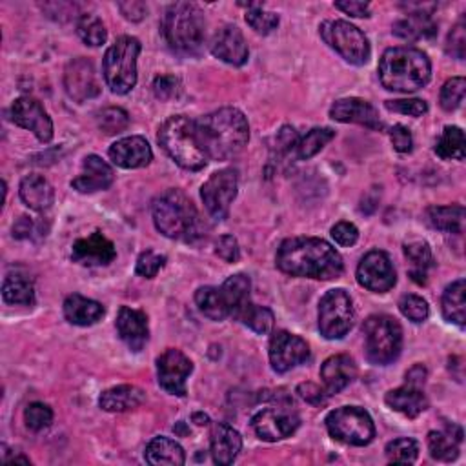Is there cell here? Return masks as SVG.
<instances>
[{
    "label": "cell",
    "mask_w": 466,
    "mask_h": 466,
    "mask_svg": "<svg viewBox=\"0 0 466 466\" xmlns=\"http://www.w3.org/2000/svg\"><path fill=\"white\" fill-rule=\"evenodd\" d=\"M277 268L292 277H308L330 281L341 277L345 262L341 254L324 239L292 237L277 250Z\"/></svg>",
    "instance_id": "cell-1"
},
{
    "label": "cell",
    "mask_w": 466,
    "mask_h": 466,
    "mask_svg": "<svg viewBox=\"0 0 466 466\" xmlns=\"http://www.w3.org/2000/svg\"><path fill=\"white\" fill-rule=\"evenodd\" d=\"M199 143L208 159L229 161L250 141V124L237 108H221L196 121Z\"/></svg>",
    "instance_id": "cell-2"
},
{
    "label": "cell",
    "mask_w": 466,
    "mask_h": 466,
    "mask_svg": "<svg viewBox=\"0 0 466 466\" xmlns=\"http://www.w3.org/2000/svg\"><path fill=\"white\" fill-rule=\"evenodd\" d=\"M152 217L155 228L168 239L192 243L203 237L201 215L192 199L180 190H166L157 196L152 203Z\"/></svg>",
    "instance_id": "cell-3"
},
{
    "label": "cell",
    "mask_w": 466,
    "mask_h": 466,
    "mask_svg": "<svg viewBox=\"0 0 466 466\" xmlns=\"http://www.w3.org/2000/svg\"><path fill=\"white\" fill-rule=\"evenodd\" d=\"M379 79L388 91L415 93L430 82L432 62L425 52L417 48H390L379 61Z\"/></svg>",
    "instance_id": "cell-4"
},
{
    "label": "cell",
    "mask_w": 466,
    "mask_h": 466,
    "mask_svg": "<svg viewBox=\"0 0 466 466\" xmlns=\"http://www.w3.org/2000/svg\"><path fill=\"white\" fill-rule=\"evenodd\" d=\"M161 28L171 52L182 57L201 55L206 40V19L197 4H170L164 12Z\"/></svg>",
    "instance_id": "cell-5"
},
{
    "label": "cell",
    "mask_w": 466,
    "mask_h": 466,
    "mask_svg": "<svg viewBox=\"0 0 466 466\" xmlns=\"http://www.w3.org/2000/svg\"><path fill=\"white\" fill-rule=\"evenodd\" d=\"M159 145L182 170L199 171L208 162V157L199 143L196 121L184 115L170 117L161 126Z\"/></svg>",
    "instance_id": "cell-6"
},
{
    "label": "cell",
    "mask_w": 466,
    "mask_h": 466,
    "mask_svg": "<svg viewBox=\"0 0 466 466\" xmlns=\"http://www.w3.org/2000/svg\"><path fill=\"white\" fill-rule=\"evenodd\" d=\"M138 54H141V42L129 35L119 37L104 54V80L115 96H126L135 87Z\"/></svg>",
    "instance_id": "cell-7"
},
{
    "label": "cell",
    "mask_w": 466,
    "mask_h": 466,
    "mask_svg": "<svg viewBox=\"0 0 466 466\" xmlns=\"http://www.w3.org/2000/svg\"><path fill=\"white\" fill-rule=\"evenodd\" d=\"M364 350L371 364H392L403 350V329L390 315H371L362 324Z\"/></svg>",
    "instance_id": "cell-8"
},
{
    "label": "cell",
    "mask_w": 466,
    "mask_h": 466,
    "mask_svg": "<svg viewBox=\"0 0 466 466\" xmlns=\"http://www.w3.org/2000/svg\"><path fill=\"white\" fill-rule=\"evenodd\" d=\"M329 434L350 446H366L376 437L374 419L361 406H343L332 410L324 419Z\"/></svg>",
    "instance_id": "cell-9"
},
{
    "label": "cell",
    "mask_w": 466,
    "mask_h": 466,
    "mask_svg": "<svg viewBox=\"0 0 466 466\" xmlns=\"http://www.w3.org/2000/svg\"><path fill=\"white\" fill-rule=\"evenodd\" d=\"M320 38L354 66L368 64L371 48L366 35L346 21H324L319 26Z\"/></svg>",
    "instance_id": "cell-10"
},
{
    "label": "cell",
    "mask_w": 466,
    "mask_h": 466,
    "mask_svg": "<svg viewBox=\"0 0 466 466\" xmlns=\"http://www.w3.org/2000/svg\"><path fill=\"white\" fill-rule=\"evenodd\" d=\"M355 310L346 290L326 292L319 303V332L324 339H343L354 326Z\"/></svg>",
    "instance_id": "cell-11"
},
{
    "label": "cell",
    "mask_w": 466,
    "mask_h": 466,
    "mask_svg": "<svg viewBox=\"0 0 466 466\" xmlns=\"http://www.w3.org/2000/svg\"><path fill=\"white\" fill-rule=\"evenodd\" d=\"M239 190V173L233 168L215 171L201 188V199L215 221H224Z\"/></svg>",
    "instance_id": "cell-12"
},
{
    "label": "cell",
    "mask_w": 466,
    "mask_h": 466,
    "mask_svg": "<svg viewBox=\"0 0 466 466\" xmlns=\"http://www.w3.org/2000/svg\"><path fill=\"white\" fill-rule=\"evenodd\" d=\"M357 283L376 294L390 292L397 283V273L388 254L381 250L368 252L357 266Z\"/></svg>",
    "instance_id": "cell-13"
},
{
    "label": "cell",
    "mask_w": 466,
    "mask_h": 466,
    "mask_svg": "<svg viewBox=\"0 0 466 466\" xmlns=\"http://www.w3.org/2000/svg\"><path fill=\"white\" fill-rule=\"evenodd\" d=\"M270 364L277 374H287L292 368L310 359L308 343L287 330H279L270 339Z\"/></svg>",
    "instance_id": "cell-14"
},
{
    "label": "cell",
    "mask_w": 466,
    "mask_h": 466,
    "mask_svg": "<svg viewBox=\"0 0 466 466\" xmlns=\"http://www.w3.org/2000/svg\"><path fill=\"white\" fill-rule=\"evenodd\" d=\"M194 362L180 350L168 348L157 359V378L164 392L175 397H186V381L192 376Z\"/></svg>",
    "instance_id": "cell-15"
},
{
    "label": "cell",
    "mask_w": 466,
    "mask_h": 466,
    "mask_svg": "<svg viewBox=\"0 0 466 466\" xmlns=\"http://www.w3.org/2000/svg\"><path fill=\"white\" fill-rule=\"evenodd\" d=\"M301 421L295 412L285 408H266L252 417V429L259 439L277 443L290 437Z\"/></svg>",
    "instance_id": "cell-16"
},
{
    "label": "cell",
    "mask_w": 466,
    "mask_h": 466,
    "mask_svg": "<svg viewBox=\"0 0 466 466\" xmlns=\"http://www.w3.org/2000/svg\"><path fill=\"white\" fill-rule=\"evenodd\" d=\"M12 121L17 126L31 131L42 145L52 143L54 122L37 99L31 97L17 99L12 106Z\"/></svg>",
    "instance_id": "cell-17"
},
{
    "label": "cell",
    "mask_w": 466,
    "mask_h": 466,
    "mask_svg": "<svg viewBox=\"0 0 466 466\" xmlns=\"http://www.w3.org/2000/svg\"><path fill=\"white\" fill-rule=\"evenodd\" d=\"M64 87L68 96L77 103L97 97L101 93V84L93 62L84 57L73 59L64 70Z\"/></svg>",
    "instance_id": "cell-18"
},
{
    "label": "cell",
    "mask_w": 466,
    "mask_h": 466,
    "mask_svg": "<svg viewBox=\"0 0 466 466\" xmlns=\"http://www.w3.org/2000/svg\"><path fill=\"white\" fill-rule=\"evenodd\" d=\"M210 52L213 57L221 59L222 62H226L229 66H237V68L245 66L250 57V50H248V44L245 40L243 31L233 24L222 26L213 35V38L210 42Z\"/></svg>",
    "instance_id": "cell-19"
},
{
    "label": "cell",
    "mask_w": 466,
    "mask_h": 466,
    "mask_svg": "<svg viewBox=\"0 0 466 466\" xmlns=\"http://www.w3.org/2000/svg\"><path fill=\"white\" fill-rule=\"evenodd\" d=\"M330 117L343 124H359L374 131H381L385 126L378 108L374 104H370L368 101L357 97L336 101L334 106L330 108Z\"/></svg>",
    "instance_id": "cell-20"
},
{
    "label": "cell",
    "mask_w": 466,
    "mask_h": 466,
    "mask_svg": "<svg viewBox=\"0 0 466 466\" xmlns=\"http://www.w3.org/2000/svg\"><path fill=\"white\" fill-rule=\"evenodd\" d=\"M115 257L113 243L101 231H93L91 236L75 241L71 248V259L82 266H108Z\"/></svg>",
    "instance_id": "cell-21"
},
{
    "label": "cell",
    "mask_w": 466,
    "mask_h": 466,
    "mask_svg": "<svg viewBox=\"0 0 466 466\" xmlns=\"http://www.w3.org/2000/svg\"><path fill=\"white\" fill-rule=\"evenodd\" d=\"M115 326L119 337L126 343V346L131 352H141L146 346L150 339V329H148V315L143 310L121 306Z\"/></svg>",
    "instance_id": "cell-22"
},
{
    "label": "cell",
    "mask_w": 466,
    "mask_h": 466,
    "mask_svg": "<svg viewBox=\"0 0 466 466\" xmlns=\"http://www.w3.org/2000/svg\"><path fill=\"white\" fill-rule=\"evenodd\" d=\"M108 154H110V159L113 161V164H117L119 168H124V170L145 168L154 159L152 146L141 135H131V137L121 138V141L112 145Z\"/></svg>",
    "instance_id": "cell-23"
},
{
    "label": "cell",
    "mask_w": 466,
    "mask_h": 466,
    "mask_svg": "<svg viewBox=\"0 0 466 466\" xmlns=\"http://www.w3.org/2000/svg\"><path fill=\"white\" fill-rule=\"evenodd\" d=\"M115 180L113 168L99 155H87L82 162V173L71 180L79 194H96L108 190Z\"/></svg>",
    "instance_id": "cell-24"
},
{
    "label": "cell",
    "mask_w": 466,
    "mask_h": 466,
    "mask_svg": "<svg viewBox=\"0 0 466 466\" xmlns=\"http://www.w3.org/2000/svg\"><path fill=\"white\" fill-rule=\"evenodd\" d=\"M357 378V366L350 355L339 354L326 359L320 366V379L324 383L326 394L334 395L343 392Z\"/></svg>",
    "instance_id": "cell-25"
},
{
    "label": "cell",
    "mask_w": 466,
    "mask_h": 466,
    "mask_svg": "<svg viewBox=\"0 0 466 466\" xmlns=\"http://www.w3.org/2000/svg\"><path fill=\"white\" fill-rule=\"evenodd\" d=\"M241 450H243V437L236 429H231L226 423H217L213 427L210 452L217 464L221 466L231 464L237 459Z\"/></svg>",
    "instance_id": "cell-26"
},
{
    "label": "cell",
    "mask_w": 466,
    "mask_h": 466,
    "mask_svg": "<svg viewBox=\"0 0 466 466\" xmlns=\"http://www.w3.org/2000/svg\"><path fill=\"white\" fill-rule=\"evenodd\" d=\"M385 403L392 410H395V412H399V413H403L410 419L421 415L429 408V399H427L425 392L419 387H413V385H408V383H406V387L390 390L385 395Z\"/></svg>",
    "instance_id": "cell-27"
},
{
    "label": "cell",
    "mask_w": 466,
    "mask_h": 466,
    "mask_svg": "<svg viewBox=\"0 0 466 466\" xmlns=\"http://www.w3.org/2000/svg\"><path fill=\"white\" fill-rule=\"evenodd\" d=\"M19 194H21L22 203L35 212H44V210L52 208V204L55 201L54 186L44 177L35 175V173L22 179Z\"/></svg>",
    "instance_id": "cell-28"
},
{
    "label": "cell",
    "mask_w": 466,
    "mask_h": 466,
    "mask_svg": "<svg viewBox=\"0 0 466 466\" xmlns=\"http://www.w3.org/2000/svg\"><path fill=\"white\" fill-rule=\"evenodd\" d=\"M106 310L101 303L80 294H71L64 301V317L75 326H91L104 317Z\"/></svg>",
    "instance_id": "cell-29"
},
{
    "label": "cell",
    "mask_w": 466,
    "mask_h": 466,
    "mask_svg": "<svg viewBox=\"0 0 466 466\" xmlns=\"http://www.w3.org/2000/svg\"><path fill=\"white\" fill-rule=\"evenodd\" d=\"M145 401H146L145 390L133 387V385H121V387H113V388L103 392L99 404L104 412L119 413V412H128V410L141 406Z\"/></svg>",
    "instance_id": "cell-30"
},
{
    "label": "cell",
    "mask_w": 466,
    "mask_h": 466,
    "mask_svg": "<svg viewBox=\"0 0 466 466\" xmlns=\"http://www.w3.org/2000/svg\"><path fill=\"white\" fill-rule=\"evenodd\" d=\"M437 33V24L432 21L429 12H408L406 19L394 24V35L403 40L432 38Z\"/></svg>",
    "instance_id": "cell-31"
},
{
    "label": "cell",
    "mask_w": 466,
    "mask_h": 466,
    "mask_svg": "<svg viewBox=\"0 0 466 466\" xmlns=\"http://www.w3.org/2000/svg\"><path fill=\"white\" fill-rule=\"evenodd\" d=\"M461 441H462V430L455 425H446L445 430H432L429 434L430 455L437 461L450 462L459 457Z\"/></svg>",
    "instance_id": "cell-32"
},
{
    "label": "cell",
    "mask_w": 466,
    "mask_h": 466,
    "mask_svg": "<svg viewBox=\"0 0 466 466\" xmlns=\"http://www.w3.org/2000/svg\"><path fill=\"white\" fill-rule=\"evenodd\" d=\"M222 295L226 299L229 317H236L248 306L250 303V292H252V281L245 273H237L228 277L224 285L221 287Z\"/></svg>",
    "instance_id": "cell-33"
},
{
    "label": "cell",
    "mask_w": 466,
    "mask_h": 466,
    "mask_svg": "<svg viewBox=\"0 0 466 466\" xmlns=\"http://www.w3.org/2000/svg\"><path fill=\"white\" fill-rule=\"evenodd\" d=\"M146 462L154 464V466H161V464H168V466H182L186 462V454L182 450V446L164 436L154 437L145 452Z\"/></svg>",
    "instance_id": "cell-34"
},
{
    "label": "cell",
    "mask_w": 466,
    "mask_h": 466,
    "mask_svg": "<svg viewBox=\"0 0 466 466\" xmlns=\"http://www.w3.org/2000/svg\"><path fill=\"white\" fill-rule=\"evenodd\" d=\"M404 255L410 261V277L417 285H427L429 281V270L434 266V255L425 241H415L410 245H404Z\"/></svg>",
    "instance_id": "cell-35"
},
{
    "label": "cell",
    "mask_w": 466,
    "mask_h": 466,
    "mask_svg": "<svg viewBox=\"0 0 466 466\" xmlns=\"http://www.w3.org/2000/svg\"><path fill=\"white\" fill-rule=\"evenodd\" d=\"M466 283L464 279H457V281H454L452 285L446 287L445 294H443V301H441V306H443V315L448 322H454L457 324L459 329H462L464 326V320H466Z\"/></svg>",
    "instance_id": "cell-36"
},
{
    "label": "cell",
    "mask_w": 466,
    "mask_h": 466,
    "mask_svg": "<svg viewBox=\"0 0 466 466\" xmlns=\"http://www.w3.org/2000/svg\"><path fill=\"white\" fill-rule=\"evenodd\" d=\"M427 221L432 228L448 231V233H462L464 229V206L450 204V206H430L427 210Z\"/></svg>",
    "instance_id": "cell-37"
},
{
    "label": "cell",
    "mask_w": 466,
    "mask_h": 466,
    "mask_svg": "<svg viewBox=\"0 0 466 466\" xmlns=\"http://www.w3.org/2000/svg\"><path fill=\"white\" fill-rule=\"evenodd\" d=\"M3 299L8 304H22L33 306L35 304V287L33 281L24 273H10L4 279L3 285Z\"/></svg>",
    "instance_id": "cell-38"
},
{
    "label": "cell",
    "mask_w": 466,
    "mask_h": 466,
    "mask_svg": "<svg viewBox=\"0 0 466 466\" xmlns=\"http://www.w3.org/2000/svg\"><path fill=\"white\" fill-rule=\"evenodd\" d=\"M196 303L201 313L210 320H224L226 317H229V310L221 288L201 287L196 292Z\"/></svg>",
    "instance_id": "cell-39"
},
{
    "label": "cell",
    "mask_w": 466,
    "mask_h": 466,
    "mask_svg": "<svg viewBox=\"0 0 466 466\" xmlns=\"http://www.w3.org/2000/svg\"><path fill=\"white\" fill-rule=\"evenodd\" d=\"M436 154L443 161H464V131L459 126H446L436 143Z\"/></svg>",
    "instance_id": "cell-40"
},
{
    "label": "cell",
    "mask_w": 466,
    "mask_h": 466,
    "mask_svg": "<svg viewBox=\"0 0 466 466\" xmlns=\"http://www.w3.org/2000/svg\"><path fill=\"white\" fill-rule=\"evenodd\" d=\"M336 131L332 128H313L304 137H301L295 146V154L301 161L315 157L326 145L334 141Z\"/></svg>",
    "instance_id": "cell-41"
},
{
    "label": "cell",
    "mask_w": 466,
    "mask_h": 466,
    "mask_svg": "<svg viewBox=\"0 0 466 466\" xmlns=\"http://www.w3.org/2000/svg\"><path fill=\"white\" fill-rule=\"evenodd\" d=\"M237 320H241L245 326H248L250 330H254L259 336H266L271 332L273 322H275V315L270 308L266 306H259L254 304L252 301L248 303V306L237 315Z\"/></svg>",
    "instance_id": "cell-42"
},
{
    "label": "cell",
    "mask_w": 466,
    "mask_h": 466,
    "mask_svg": "<svg viewBox=\"0 0 466 466\" xmlns=\"http://www.w3.org/2000/svg\"><path fill=\"white\" fill-rule=\"evenodd\" d=\"M77 33L82 38V42H86L87 46H93V48L103 46L108 38V31H106V26L103 24V21L89 13H86L79 19Z\"/></svg>",
    "instance_id": "cell-43"
},
{
    "label": "cell",
    "mask_w": 466,
    "mask_h": 466,
    "mask_svg": "<svg viewBox=\"0 0 466 466\" xmlns=\"http://www.w3.org/2000/svg\"><path fill=\"white\" fill-rule=\"evenodd\" d=\"M387 457L390 462L397 464H412L419 457V445L415 439L399 437L387 445Z\"/></svg>",
    "instance_id": "cell-44"
},
{
    "label": "cell",
    "mask_w": 466,
    "mask_h": 466,
    "mask_svg": "<svg viewBox=\"0 0 466 466\" xmlns=\"http://www.w3.org/2000/svg\"><path fill=\"white\" fill-rule=\"evenodd\" d=\"M464 91H466V80L462 77H454L446 80L441 87V96H439L441 108L445 112H455L462 104Z\"/></svg>",
    "instance_id": "cell-45"
},
{
    "label": "cell",
    "mask_w": 466,
    "mask_h": 466,
    "mask_svg": "<svg viewBox=\"0 0 466 466\" xmlns=\"http://www.w3.org/2000/svg\"><path fill=\"white\" fill-rule=\"evenodd\" d=\"M26 427L33 432H42L54 423V410L44 403H31L24 410Z\"/></svg>",
    "instance_id": "cell-46"
},
{
    "label": "cell",
    "mask_w": 466,
    "mask_h": 466,
    "mask_svg": "<svg viewBox=\"0 0 466 466\" xmlns=\"http://www.w3.org/2000/svg\"><path fill=\"white\" fill-rule=\"evenodd\" d=\"M246 22L248 26L259 33V35H270L271 31L277 29L279 26V15L271 13V12H264L262 4L257 8H250L246 12Z\"/></svg>",
    "instance_id": "cell-47"
},
{
    "label": "cell",
    "mask_w": 466,
    "mask_h": 466,
    "mask_svg": "<svg viewBox=\"0 0 466 466\" xmlns=\"http://www.w3.org/2000/svg\"><path fill=\"white\" fill-rule=\"evenodd\" d=\"M97 121L106 135H117L129 126V115L122 108H106L99 113Z\"/></svg>",
    "instance_id": "cell-48"
},
{
    "label": "cell",
    "mask_w": 466,
    "mask_h": 466,
    "mask_svg": "<svg viewBox=\"0 0 466 466\" xmlns=\"http://www.w3.org/2000/svg\"><path fill=\"white\" fill-rule=\"evenodd\" d=\"M399 310L412 322H423L430 315L429 303L419 295H403L399 299Z\"/></svg>",
    "instance_id": "cell-49"
},
{
    "label": "cell",
    "mask_w": 466,
    "mask_h": 466,
    "mask_svg": "<svg viewBox=\"0 0 466 466\" xmlns=\"http://www.w3.org/2000/svg\"><path fill=\"white\" fill-rule=\"evenodd\" d=\"M164 264H166V257L164 255H159L154 250H146V252H143L141 255H138L135 271H137V275H141V277L154 279L164 268Z\"/></svg>",
    "instance_id": "cell-50"
},
{
    "label": "cell",
    "mask_w": 466,
    "mask_h": 466,
    "mask_svg": "<svg viewBox=\"0 0 466 466\" xmlns=\"http://www.w3.org/2000/svg\"><path fill=\"white\" fill-rule=\"evenodd\" d=\"M446 54L452 55L457 61L464 59L466 54V26H464V19H461L452 31L448 33L446 38Z\"/></svg>",
    "instance_id": "cell-51"
},
{
    "label": "cell",
    "mask_w": 466,
    "mask_h": 466,
    "mask_svg": "<svg viewBox=\"0 0 466 466\" xmlns=\"http://www.w3.org/2000/svg\"><path fill=\"white\" fill-rule=\"evenodd\" d=\"M388 112L410 115V117H423L429 112V104L423 99H397L385 103Z\"/></svg>",
    "instance_id": "cell-52"
},
{
    "label": "cell",
    "mask_w": 466,
    "mask_h": 466,
    "mask_svg": "<svg viewBox=\"0 0 466 466\" xmlns=\"http://www.w3.org/2000/svg\"><path fill=\"white\" fill-rule=\"evenodd\" d=\"M215 254L224 261V262H237L241 259V248L237 239L233 236H222L219 237L215 245Z\"/></svg>",
    "instance_id": "cell-53"
},
{
    "label": "cell",
    "mask_w": 466,
    "mask_h": 466,
    "mask_svg": "<svg viewBox=\"0 0 466 466\" xmlns=\"http://www.w3.org/2000/svg\"><path fill=\"white\" fill-rule=\"evenodd\" d=\"M332 237L341 246H354L359 239V229L355 224L343 221L332 228Z\"/></svg>",
    "instance_id": "cell-54"
},
{
    "label": "cell",
    "mask_w": 466,
    "mask_h": 466,
    "mask_svg": "<svg viewBox=\"0 0 466 466\" xmlns=\"http://www.w3.org/2000/svg\"><path fill=\"white\" fill-rule=\"evenodd\" d=\"M390 138H392V145L394 150L399 154H410L413 148V138H412V131L403 126V124H395L390 129Z\"/></svg>",
    "instance_id": "cell-55"
},
{
    "label": "cell",
    "mask_w": 466,
    "mask_h": 466,
    "mask_svg": "<svg viewBox=\"0 0 466 466\" xmlns=\"http://www.w3.org/2000/svg\"><path fill=\"white\" fill-rule=\"evenodd\" d=\"M154 91H155V96L162 101L173 99L177 96V91H179V80L171 75L157 77L155 82H154Z\"/></svg>",
    "instance_id": "cell-56"
},
{
    "label": "cell",
    "mask_w": 466,
    "mask_h": 466,
    "mask_svg": "<svg viewBox=\"0 0 466 466\" xmlns=\"http://www.w3.org/2000/svg\"><path fill=\"white\" fill-rule=\"evenodd\" d=\"M297 394L301 395V399H304L306 403L313 404V406H322L326 404V399H329V394L322 392L317 385L313 383H303L297 387Z\"/></svg>",
    "instance_id": "cell-57"
},
{
    "label": "cell",
    "mask_w": 466,
    "mask_h": 466,
    "mask_svg": "<svg viewBox=\"0 0 466 466\" xmlns=\"http://www.w3.org/2000/svg\"><path fill=\"white\" fill-rule=\"evenodd\" d=\"M121 13L124 15L126 21H131V22H138L143 21L148 13V8L145 3H137V0H129V3H119L117 4Z\"/></svg>",
    "instance_id": "cell-58"
},
{
    "label": "cell",
    "mask_w": 466,
    "mask_h": 466,
    "mask_svg": "<svg viewBox=\"0 0 466 466\" xmlns=\"http://www.w3.org/2000/svg\"><path fill=\"white\" fill-rule=\"evenodd\" d=\"M336 8L350 17H370V4L368 3H354V0H346V3H336Z\"/></svg>",
    "instance_id": "cell-59"
},
{
    "label": "cell",
    "mask_w": 466,
    "mask_h": 466,
    "mask_svg": "<svg viewBox=\"0 0 466 466\" xmlns=\"http://www.w3.org/2000/svg\"><path fill=\"white\" fill-rule=\"evenodd\" d=\"M37 226L35 222L31 221V217H26L22 215L15 224H13V237L15 239H29L33 237Z\"/></svg>",
    "instance_id": "cell-60"
},
{
    "label": "cell",
    "mask_w": 466,
    "mask_h": 466,
    "mask_svg": "<svg viewBox=\"0 0 466 466\" xmlns=\"http://www.w3.org/2000/svg\"><path fill=\"white\" fill-rule=\"evenodd\" d=\"M425 381H427V368L423 364H415L412 370H408V374H406L408 385L421 388L425 385Z\"/></svg>",
    "instance_id": "cell-61"
},
{
    "label": "cell",
    "mask_w": 466,
    "mask_h": 466,
    "mask_svg": "<svg viewBox=\"0 0 466 466\" xmlns=\"http://www.w3.org/2000/svg\"><path fill=\"white\" fill-rule=\"evenodd\" d=\"M194 423L199 425V427H208V425H210V417H208L206 413H201V412H199V413L194 415Z\"/></svg>",
    "instance_id": "cell-62"
}]
</instances>
